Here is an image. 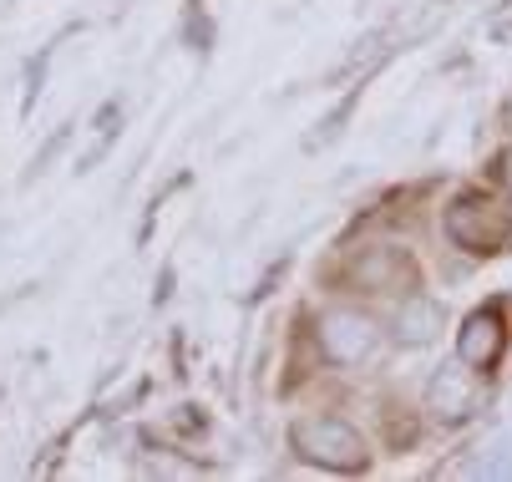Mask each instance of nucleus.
<instances>
[{
	"instance_id": "obj_1",
	"label": "nucleus",
	"mask_w": 512,
	"mask_h": 482,
	"mask_svg": "<svg viewBox=\"0 0 512 482\" xmlns=\"http://www.w3.org/2000/svg\"><path fill=\"white\" fill-rule=\"evenodd\" d=\"M295 452L315 467H330V472H360L365 462H371V452H365V437L340 422V417H305L295 422Z\"/></svg>"
},
{
	"instance_id": "obj_2",
	"label": "nucleus",
	"mask_w": 512,
	"mask_h": 482,
	"mask_svg": "<svg viewBox=\"0 0 512 482\" xmlns=\"http://www.w3.org/2000/svg\"><path fill=\"white\" fill-rule=\"evenodd\" d=\"M447 239L467 254H497L512 244V219L487 193H462L447 209Z\"/></svg>"
},
{
	"instance_id": "obj_3",
	"label": "nucleus",
	"mask_w": 512,
	"mask_h": 482,
	"mask_svg": "<svg viewBox=\"0 0 512 482\" xmlns=\"http://www.w3.org/2000/svg\"><path fill=\"white\" fill-rule=\"evenodd\" d=\"M320 351L335 366H355L376 351V320L360 310H330L320 315Z\"/></svg>"
},
{
	"instance_id": "obj_4",
	"label": "nucleus",
	"mask_w": 512,
	"mask_h": 482,
	"mask_svg": "<svg viewBox=\"0 0 512 482\" xmlns=\"http://www.w3.org/2000/svg\"><path fill=\"white\" fill-rule=\"evenodd\" d=\"M502 346H507V325L497 310H477L467 315L462 335H457V361L472 366V371H492L502 361Z\"/></svg>"
},
{
	"instance_id": "obj_5",
	"label": "nucleus",
	"mask_w": 512,
	"mask_h": 482,
	"mask_svg": "<svg viewBox=\"0 0 512 482\" xmlns=\"http://www.w3.org/2000/svg\"><path fill=\"white\" fill-rule=\"evenodd\" d=\"M477 401H482V381H477L472 366H467V371H442V376L431 381V411H436L442 422L472 417Z\"/></svg>"
},
{
	"instance_id": "obj_6",
	"label": "nucleus",
	"mask_w": 512,
	"mask_h": 482,
	"mask_svg": "<svg viewBox=\"0 0 512 482\" xmlns=\"http://www.w3.org/2000/svg\"><path fill=\"white\" fill-rule=\"evenodd\" d=\"M411 259L401 254V249H365L360 259H355V280L365 285V290H401V285H411Z\"/></svg>"
},
{
	"instance_id": "obj_7",
	"label": "nucleus",
	"mask_w": 512,
	"mask_h": 482,
	"mask_svg": "<svg viewBox=\"0 0 512 482\" xmlns=\"http://www.w3.org/2000/svg\"><path fill=\"white\" fill-rule=\"evenodd\" d=\"M396 325H401V340H411V346H421V340H431L436 330H442V310H436L431 300H421V295H411Z\"/></svg>"
},
{
	"instance_id": "obj_8",
	"label": "nucleus",
	"mask_w": 512,
	"mask_h": 482,
	"mask_svg": "<svg viewBox=\"0 0 512 482\" xmlns=\"http://www.w3.org/2000/svg\"><path fill=\"white\" fill-rule=\"evenodd\" d=\"M502 178H507V188H512V153L502 158Z\"/></svg>"
}]
</instances>
